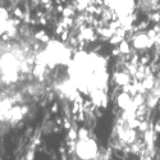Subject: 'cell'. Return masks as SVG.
Instances as JSON below:
<instances>
[{"mask_svg":"<svg viewBox=\"0 0 160 160\" xmlns=\"http://www.w3.org/2000/svg\"><path fill=\"white\" fill-rule=\"evenodd\" d=\"M68 74L73 86L81 91H101L106 86L105 60L96 54L78 51L69 62Z\"/></svg>","mask_w":160,"mask_h":160,"instance_id":"cell-1","label":"cell"},{"mask_svg":"<svg viewBox=\"0 0 160 160\" xmlns=\"http://www.w3.org/2000/svg\"><path fill=\"white\" fill-rule=\"evenodd\" d=\"M41 55H42L44 64H48L50 67L69 64L71 62L69 49L59 41H50Z\"/></svg>","mask_w":160,"mask_h":160,"instance_id":"cell-2","label":"cell"},{"mask_svg":"<svg viewBox=\"0 0 160 160\" xmlns=\"http://www.w3.org/2000/svg\"><path fill=\"white\" fill-rule=\"evenodd\" d=\"M98 143L88 137L79 138L76 143V154L81 160H94L98 156Z\"/></svg>","mask_w":160,"mask_h":160,"instance_id":"cell-3","label":"cell"},{"mask_svg":"<svg viewBox=\"0 0 160 160\" xmlns=\"http://www.w3.org/2000/svg\"><path fill=\"white\" fill-rule=\"evenodd\" d=\"M133 45H135V48H137V49H148L152 45V38L149 35L140 33L133 38Z\"/></svg>","mask_w":160,"mask_h":160,"instance_id":"cell-4","label":"cell"},{"mask_svg":"<svg viewBox=\"0 0 160 160\" xmlns=\"http://www.w3.org/2000/svg\"><path fill=\"white\" fill-rule=\"evenodd\" d=\"M115 9L121 16H128L133 9V0H118L115 2Z\"/></svg>","mask_w":160,"mask_h":160,"instance_id":"cell-5","label":"cell"},{"mask_svg":"<svg viewBox=\"0 0 160 160\" xmlns=\"http://www.w3.org/2000/svg\"><path fill=\"white\" fill-rule=\"evenodd\" d=\"M8 24H9V14L4 8H0V32H3L8 30Z\"/></svg>","mask_w":160,"mask_h":160,"instance_id":"cell-6","label":"cell"},{"mask_svg":"<svg viewBox=\"0 0 160 160\" xmlns=\"http://www.w3.org/2000/svg\"><path fill=\"white\" fill-rule=\"evenodd\" d=\"M132 104H133V101L131 100L129 95L126 94V92L118 98V105L121 106V108H123L124 110H128V109H129V106H132Z\"/></svg>","mask_w":160,"mask_h":160,"instance_id":"cell-7","label":"cell"},{"mask_svg":"<svg viewBox=\"0 0 160 160\" xmlns=\"http://www.w3.org/2000/svg\"><path fill=\"white\" fill-rule=\"evenodd\" d=\"M156 3V0H140V8H142L143 10L146 9H152L154 5Z\"/></svg>","mask_w":160,"mask_h":160,"instance_id":"cell-8","label":"cell"}]
</instances>
